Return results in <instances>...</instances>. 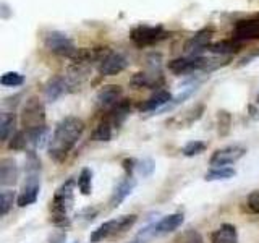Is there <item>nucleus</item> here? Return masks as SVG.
Masks as SVG:
<instances>
[{
    "label": "nucleus",
    "mask_w": 259,
    "mask_h": 243,
    "mask_svg": "<svg viewBox=\"0 0 259 243\" xmlns=\"http://www.w3.org/2000/svg\"><path fill=\"white\" fill-rule=\"evenodd\" d=\"M84 132V122L75 117L68 115L63 117L59 124L55 125V130L49 140V157L55 162H63L70 154V151L75 148L79 141L81 135Z\"/></svg>",
    "instance_id": "f257e3e1"
},
{
    "label": "nucleus",
    "mask_w": 259,
    "mask_h": 243,
    "mask_svg": "<svg viewBox=\"0 0 259 243\" xmlns=\"http://www.w3.org/2000/svg\"><path fill=\"white\" fill-rule=\"evenodd\" d=\"M75 178H68L55 190L51 201V222L59 229H70L71 217L70 211L75 205Z\"/></svg>",
    "instance_id": "f03ea898"
},
{
    "label": "nucleus",
    "mask_w": 259,
    "mask_h": 243,
    "mask_svg": "<svg viewBox=\"0 0 259 243\" xmlns=\"http://www.w3.org/2000/svg\"><path fill=\"white\" fill-rule=\"evenodd\" d=\"M138 216L136 214H126V216H120L117 219H110V221H105L104 224H101L96 230H93L91 237H89V241L91 243H99L104 241L113 235L123 233L126 230H130L132 227L136 224Z\"/></svg>",
    "instance_id": "7ed1b4c3"
},
{
    "label": "nucleus",
    "mask_w": 259,
    "mask_h": 243,
    "mask_svg": "<svg viewBox=\"0 0 259 243\" xmlns=\"http://www.w3.org/2000/svg\"><path fill=\"white\" fill-rule=\"evenodd\" d=\"M21 127L24 132L46 127V107L37 96H31L24 101L21 109Z\"/></svg>",
    "instance_id": "20e7f679"
},
{
    "label": "nucleus",
    "mask_w": 259,
    "mask_h": 243,
    "mask_svg": "<svg viewBox=\"0 0 259 243\" xmlns=\"http://www.w3.org/2000/svg\"><path fill=\"white\" fill-rule=\"evenodd\" d=\"M170 37V31H167L162 24L157 26H148V24H140L132 29L130 32V39L133 40V44L138 47H148L159 44L162 40Z\"/></svg>",
    "instance_id": "39448f33"
},
{
    "label": "nucleus",
    "mask_w": 259,
    "mask_h": 243,
    "mask_svg": "<svg viewBox=\"0 0 259 243\" xmlns=\"http://www.w3.org/2000/svg\"><path fill=\"white\" fill-rule=\"evenodd\" d=\"M214 60H209L202 55H186L180 57V59H174L168 62V70L175 73V75H190L194 71L207 70L210 71L215 68V65H212Z\"/></svg>",
    "instance_id": "423d86ee"
},
{
    "label": "nucleus",
    "mask_w": 259,
    "mask_h": 243,
    "mask_svg": "<svg viewBox=\"0 0 259 243\" xmlns=\"http://www.w3.org/2000/svg\"><path fill=\"white\" fill-rule=\"evenodd\" d=\"M44 46L49 52L67 59H71L78 51L73 40L62 31H47L44 34Z\"/></svg>",
    "instance_id": "0eeeda50"
},
{
    "label": "nucleus",
    "mask_w": 259,
    "mask_h": 243,
    "mask_svg": "<svg viewBox=\"0 0 259 243\" xmlns=\"http://www.w3.org/2000/svg\"><path fill=\"white\" fill-rule=\"evenodd\" d=\"M185 221L183 213H174L164 216L162 219H159L157 222L146 225L144 229H141V232L138 235H143V237H162V235H167L170 232L177 230Z\"/></svg>",
    "instance_id": "6e6552de"
},
{
    "label": "nucleus",
    "mask_w": 259,
    "mask_h": 243,
    "mask_svg": "<svg viewBox=\"0 0 259 243\" xmlns=\"http://www.w3.org/2000/svg\"><path fill=\"white\" fill-rule=\"evenodd\" d=\"M40 191V172H24V185L21 193L16 198V205L20 208H26L29 205H34L37 201Z\"/></svg>",
    "instance_id": "1a4fd4ad"
},
{
    "label": "nucleus",
    "mask_w": 259,
    "mask_h": 243,
    "mask_svg": "<svg viewBox=\"0 0 259 243\" xmlns=\"http://www.w3.org/2000/svg\"><path fill=\"white\" fill-rule=\"evenodd\" d=\"M126 67H128L126 57L123 54L113 52L109 49L99 60V63H97V71H99L102 76H115V75H120Z\"/></svg>",
    "instance_id": "9d476101"
},
{
    "label": "nucleus",
    "mask_w": 259,
    "mask_h": 243,
    "mask_svg": "<svg viewBox=\"0 0 259 243\" xmlns=\"http://www.w3.org/2000/svg\"><path fill=\"white\" fill-rule=\"evenodd\" d=\"M246 154V148L238 144L233 146H225V148L215 149L212 152V156L209 159V164L212 167H229L235 162H238L243 156Z\"/></svg>",
    "instance_id": "9b49d317"
},
{
    "label": "nucleus",
    "mask_w": 259,
    "mask_h": 243,
    "mask_svg": "<svg viewBox=\"0 0 259 243\" xmlns=\"http://www.w3.org/2000/svg\"><path fill=\"white\" fill-rule=\"evenodd\" d=\"M212 36H214L212 28H204L198 32H194L183 46L186 55H201L204 51H209Z\"/></svg>",
    "instance_id": "f8f14e48"
},
{
    "label": "nucleus",
    "mask_w": 259,
    "mask_h": 243,
    "mask_svg": "<svg viewBox=\"0 0 259 243\" xmlns=\"http://www.w3.org/2000/svg\"><path fill=\"white\" fill-rule=\"evenodd\" d=\"M121 96H123V88L118 85H105L102 86L96 94V104L101 110L109 112L112 107L121 101Z\"/></svg>",
    "instance_id": "ddd939ff"
},
{
    "label": "nucleus",
    "mask_w": 259,
    "mask_h": 243,
    "mask_svg": "<svg viewBox=\"0 0 259 243\" xmlns=\"http://www.w3.org/2000/svg\"><path fill=\"white\" fill-rule=\"evenodd\" d=\"M232 39L238 43H248V40L259 39V16L257 18L240 20L235 23Z\"/></svg>",
    "instance_id": "4468645a"
},
{
    "label": "nucleus",
    "mask_w": 259,
    "mask_h": 243,
    "mask_svg": "<svg viewBox=\"0 0 259 243\" xmlns=\"http://www.w3.org/2000/svg\"><path fill=\"white\" fill-rule=\"evenodd\" d=\"M71 91H73V88L67 76H54L49 79L47 85L44 86V96L49 102H55L57 99H60L62 96L68 94Z\"/></svg>",
    "instance_id": "2eb2a0df"
},
{
    "label": "nucleus",
    "mask_w": 259,
    "mask_h": 243,
    "mask_svg": "<svg viewBox=\"0 0 259 243\" xmlns=\"http://www.w3.org/2000/svg\"><path fill=\"white\" fill-rule=\"evenodd\" d=\"M172 99H174V96H172V93L168 91V89H157V91L154 93L149 99H146L144 102H141L138 109H140L143 113H148V112L157 113L159 110L164 109L165 105H168Z\"/></svg>",
    "instance_id": "dca6fc26"
},
{
    "label": "nucleus",
    "mask_w": 259,
    "mask_h": 243,
    "mask_svg": "<svg viewBox=\"0 0 259 243\" xmlns=\"http://www.w3.org/2000/svg\"><path fill=\"white\" fill-rule=\"evenodd\" d=\"M18 164L13 157H4L0 160V185L2 186H15L18 182Z\"/></svg>",
    "instance_id": "f3484780"
},
{
    "label": "nucleus",
    "mask_w": 259,
    "mask_h": 243,
    "mask_svg": "<svg viewBox=\"0 0 259 243\" xmlns=\"http://www.w3.org/2000/svg\"><path fill=\"white\" fill-rule=\"evenodd\" d=\"M136 186V178L135 177H125L123 180H121L115 188H113V193L110 196V208H118L121 202H123L132 191L135 190Z\"/></svg>",
    "instance_id": "a211bd4d"
},
{
    "label": "nucleus",
    "mask_w": 259,
    "mask_h": 243,
    "mask_svg": "<svg viewBox=\"0 0 259 243\" xmlns=\"http://www.w3.org/2000/svg\"><path fill=\"white\" fill-rule=\"evenodd\" d=\"M132 113V101L130 99H121L115 107H112L109 112H107V118L112 127L118 130L121 125L125 124V120L128 118V115Z\"/></svg>",
    "instance_id": "6ab92c4d"
},
{
    "label": "nucleus",
    "mask_w": 259,
    "mask_h": 243,
    "mask_svg": "<svg viewBox=\"0 0 259 243\" xmlns=\"http://www.w3.org/2000/svg\"><path fill=\"white\" fill-rule=\"evenodd\" d=\"M202 113H204V105L196 104L194 107L185 110L182 115H177L175 118L170 120V125H175V128H188L193 124H196L202 117Z\"/></svg>",
    "instance_id": "aec40b11"
},
{
    "label": "nucleus",
    "mask_w": 259,
    "mask_h": 243,
    "mask_svg": "<svg viewBox=\"0 0 259 243\" xmlns=\"http://www.w3.org/2000/svg\"><path fill=\"white\" fill-rule=\"evenodd\" d=\"M135 88H149L156 89L159 85L164 83L162 73H151V71H138L133 75L132 81H130Z\"/></svg>",
    "instance_id": "412c9836"
},
{
    "label": "nucleus",
    "mask_w": 259,
    "mask_h": 243,
    "mask_svg": "<svg viewBox=\"0 0 259 243\" xmlns=\"http://www.w3.org/2000/svg\"><path fill=\"white\" fill-rule=\"evenodd\" d=\"M210 243H238V230L233 224H222L210 233Z\"/></svg>",
    "instance_id": "4be33fe9"
},
{
    "label": "nucleus",
    "mask_w": 259,
    "mask_h": 243,
    "mask_svg": "<svg viewBox=\"0 0 259 243\" xmlns=\"http://www.w3.org/2000/svg\"><path fill=\"white\" fill-rule=\"evenodd\" d=\"M241 49V43L235 39H225V40H219V43L210 44L209 52H212L215 55H232L237 54Z\"/></svg>",
    "instance_id": "5701e85b"
},
{
    "label": "nucleus",
    "mask_w": 259,
    "mask_h": 243,
    "mask_svg": "<svg viewBox=\"0 0 259 243\" xmlns=\"http://www.w3.org/2000/svg\"><path fill=\"white\" fill-rule=\"evenodd\" d=\"M15 127H16V115L15 113L13 112H4L2 115H0V138H2V141H8L16 133Z\"/></svg>",
    "instance_id": "b1692460"
},
{
    "label": "nucleus",
    "mask_w": 259,
    "mask_h": 243,
    "mask_svg": "<svg viewBox=\"0 0 259 243\" xmlns=\"http://www.w3.org/2000/svg\"><path fill=\"white\" fill-rule=\"evenodd\" d=\"M76 186L79 193L84 194V196H89V194L93 193V170L89 167L81 169L78 180H76Z\"/></svg>",
    "instance_id": "393cba45"
},
{
    "label": "nucleus",
    "mask_w": 259,
    "mask_h": 243,
    "mask_svg": "<svg viewBox=\"0 0 259 243\" xmlns=\"http://www.w3.org/2000/svg\"><path fill=\"white\" fill-rule=\"evenodd\" d=\"M237 175V170L232 167H212L206 172L204 180L206 182H217V180H229Z\"/></svg>",
    "instance_id": "a878e982"
},
{
    "label": "nucleus",
    "mask_w": 259,
    "mask_h": 243,
    "mask_svg": "<svg viewBox=\"0 0 259 243\" xmlns=\"http://www.w3.org/2000/svg\"><path fill=\"white\" fill-rule=\"evenodd\" d=\"M113 130H115V128L112 127L110 122L107 118H104L101 124L96 127L91 138L94 141H110L112 136H113Z\"/></svg>",
    "instance_id": "bb28decb"
},
{
    "label": "nucleus",
    "mask_w": 259,
    "mask_h": 243,
    "mask_svg": "<svg viewBox=\"0 0 259 243\" xmlns=\"http://www.w3.org/2000/svg\"><path fill=\"white\" fill-rule=\"evenodd\" d=\"M232 130V113L227 110L217 112V133L221 138H225L230 135Z\"/></svg>",
    "instance_id": "cd10ccee"
},
{
    "label": "nucleus",
    "mask_w": 259,
    "mask_h": 243,
    "mask_svg": "<svg viewBox=\"0 0 259 243\" xmlns=\"http://www.w3.org/2000/svg\"><path fill=\"white\" fill-rule=\"evenodd\" d=\"M207 149V143L206 141H201V140H194V141H188L183 148H182V154L186 157H194V156H199Z\"/></svg>",
    "instance_id": "c85d7f7f"
},
{
    "label": "nucleus",
    "mask_w": 259,
    "mask_h": 243,
    "mask_svg": "<svg viewBox=\"0 0 259 243\" xmlns=\"http://www.w3.org/2000/svg\"><path fill=\"white\" fill-rule=\"evenodd\" d=\"M24 83V76L18 71H7L0 76V85L5 88H18Z\"/></svg>",
    "instance_id": "c756f323"
},
{
    "label": "nucleus",
    "mask_w": 259,
    "mask_h": 243,
    "mask_svg": "<svg viewBox=\"0 0 259 243\" xmlns=\"http://www.w3.org/2000/svg\"><path fill=\"white\" fill-rule=\"evenodd\" d=\"M26 146H28V135L24 130H18V132L10 138V143H8V148L13 151H23V149H26Z\"/></svg>",
    "instance_id": "7c9ffc66"
},
{
    "label": "nucleus",
    "mask_w": 259,
    "mask_h": 243,
    "mask_svg": "<svg viewBox=\"0 0 259 243\" xmlns=\"http://www.w3.org/2000/svg\"><path fill=\"white\" fill-rule=\"evenodd\" d=\"M15 201H16V196L13 190H4L0 193V216H7Z\"/></svg>",
    "instance_id": "2f4dec72"
},
{
    "label": "nucleus",
    "mask_w": 259,
    "mask_h": 243,
    "mask_svg": "<svg viewBox=\"0 0 259 243\" xmlns=\"http://www.w3.org/2000/svg\"><path fill=\"white\" fill-rule=\"evenodd\" d=\"M172 243H204V241H202V237L194 229H186L177 238H174Z\"/></svg>",
    "instance_id": "473e14b6"
},
{
    "label": "nucleus",
    "mask_w": 259,
    "mask_h": 243,
    "mask_svg": "<svg viewBox=\"0 0 259 243\" xmlns=\"http://www.w3.org/2000/svg\"><path fill=\"white\" fill-rule=\"evenodd\" d=\"M154 169H156V164L151 157H146L143 160H138V166H136V172L140 177L146 178V177H151Z\"/></svg>",
    "instance_id": "72a5a7b5"
},
{
    "label": "nucleus",
    "mask_w": 259,
    "mask_h": 243,
    "mask_svg": "<svg viewBox=\"0 0 259 243\" xmlns=\"http://www.w3.org/2000/svg\"><path fill=\"white\" fill-rule=\"evenodd\" d=\"M246 206H248V209L251 211V213L259 214V190H254V191H251L248 194Z\"/></svg>",
    "instance_id": "f704fd0d"
},
{
    "label": "nucleus",
    "mask_w": 259,
    "mask_h": 243,
    "mask_svg": "<svg viewBox=\"0 0 259 243\" xmlns=\"http://www.w3.org/2000/svg\"><path fill=\"white\" fill-rule=\"evenodd\" d=\"M121 166H123L126 177H133V172L136 170V166H138V160L133 157H126V159H123V162H121Z\"/></svg>",
    "instance_id": "c9c22d12"
},
{
    "label": "nucleus",
    "mask_w": 259,
    "mask_h": 243,
    "mask_svg": "<svg viewBox=\"0 0 259 243\" xmlns=\"http://www.w3.org/2000/svg\"><path fill=\"white\" fill-rule=\"evenodd\" d=\"M97 214H99V209H96V208H86L79 213V216L83 217L84 221H93Z\"/></svg>",
    "instance_id": "e433bc0d"
},
{
    "label": "nucleus",
    "mask_w": 259,
    "mask_h": 243,
    "mask_svg": "<svg viewBox=\"0 0 259 243\" xmlns=\"http://www.w3.org/2000/svg\"><path fill=\"white\" fill-rule=\"evenodd\" d=\"M249 115L253 118H259V91H257V96H256V101L249 105Z\"/></svg>",
    "instance_id": "4c0bfd02"
},
{
    "label": "nucleus",
    "mask_w": 259,
    "mask_h": 243,
    "mask_svg": "<svg viewBox=\"0 0 259 243\" xmlns=\"http://www.w3.org/2000/svg\"><path fill=\"white\" fill-rule=\"evenodd\" d=\"M0 8H2V10H0V13H2V18H4V20H7L8 16H10V15L13 13V12H10V7H8L5 2H4L2 5H0Z\"/></svg>",
    "instance_id": "58836bf2"
},
{
    "label": "nucleus",
    "mask_w": 259,
    "mask_h": 243,
    "mask_svg": "<svg viewBox=\"0 0 259 243\" xmlns=\"http://www.w3.org/2000/svg\"><path fill=\"white\" fill-rule=\"evenodd\" d=\"M130 243H148V237H143V235H138L135 240H132Z\"/></svg>",
    "instance_id": "ea45409f"
},
{
    "label": "nucleus",
    "mask_w": 259,
    "mask_h": 243,
    "mask_svg": "<svg viewBox=\"0 0 259 243\" xmlns=\"http://www.w3.org/2000/svg\"><path fill=\"white\" fill-rule=\"evenodd\" d=\"M73 243H78V241H73Z\"/></svg>",
    "instance_id": "a19ab883"
}]
</instances>
